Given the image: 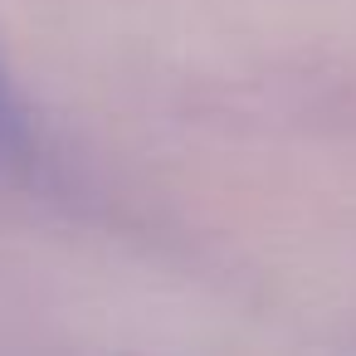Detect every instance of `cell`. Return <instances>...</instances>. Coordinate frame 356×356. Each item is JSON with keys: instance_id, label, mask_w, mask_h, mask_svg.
I'll use <instances>...</instances> for the list:
<instances>
[{"instance_id": "6da1fadb", "label": "cell", "mask_w": 356, "mask_h": 356, "mask_svg": "<svg viewBox=\"0 0 356 356\" xmlns=\"http://www.w3.org/2000/svg\"><path fill=\"white\" fill-rule=\"evenodd\" d=\"M30 118H25V108H20V98H15V88H10V79H6V69H0V156L6 161H25L30 156Z\"/></svg>"}]
</instances>
